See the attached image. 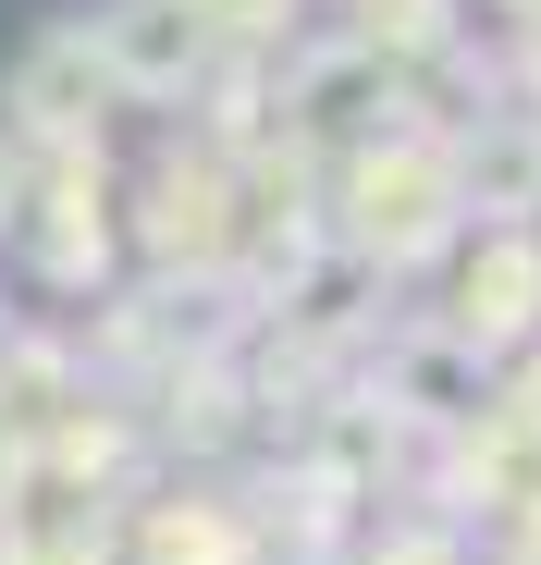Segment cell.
Returning <instances> with one entry per match:
<instances>
[{"label":"cell","mask_w":541,"mask_h":565,"mask_svg":"<svg viewBox=\"0 0 541 565\" xmlns=\"http://www.w3.org/2000/svg\"><path fill=\"white\" fill-rule=\"evenodd\" d=\"M0 210H13V160H0Z\"/></svg>","instance_id":"obj_2"},{"label":"cell","mask_w":541,"mask_h":565,"mask_svg":"<svg viewBox=\"0 0 541 565\" xmlns=\"http://www.w3.org/2000/svg\"><path fill=\"white\" fill-rule=\"evenodd\" d=\"M99 62H124V74H185V62H198V25L172 13V0H124V13L99 25Z\"/></svg>","instance_id":"obj_1"}]
</instances>
